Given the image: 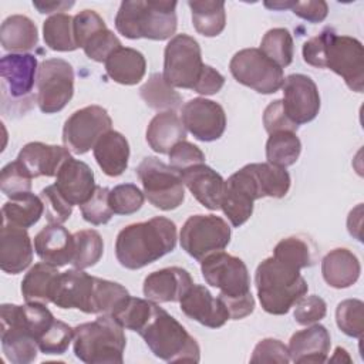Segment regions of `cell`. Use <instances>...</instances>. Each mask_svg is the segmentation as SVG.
<instances>
[{
  "label": "cell",
  "instance_id": "obj_37",
  "mask_svg": "<svg viewBox=\"0 0 364 364\" xmlns=\"http://www.w3.org/2000/svg\"><path fill=\"white\" fill-rule=\"evenodd\" d=\"M139 95L145 104L156 111H175L181 102L182 97L173 87H171L162 77V74H152L148 81L139 88Z\"/></svg>",
  "mask_w": 364,
  "mask_h": 364
},
{
  "label": "cell",
  "instance_id": "obj_34",
  "mask_svg": "<svg viewBox=\"0 0 364 364\" xmlns=\"http://www.w3.org/2000/svg\"><path fill=\"white\" fill-rule=\"evenodd\" d=\"M44 213V203L40 196L27 192L11 198L1 208L3 223L28 229L36 225Z\"/></svg>",
  "mask_w": 364,
  "mask_h": 364
},
{
  "label": "cell",
  "instance_id": "obj_38",
  "mask_svg": "<svg viewBox=\"0 0 364 364\" xmlns=\"http://www.w3.org/2000/svg\"><path fill=\"white\" fill-rule=\"evenodd\" d=\"M269 135L270 136L266 142L267 162L280 168L293 165L301 152V142L296 132L280 131Z\"/></svg>",
  "mask_w": 364,
  "mask_h": 364
},
{
  "label": "cell",
  "instance_id": "obj_41",
  "mask_svg": "<svg viewBox=\"0 0 364 364\" xmlns=\"http://www.w3.org/2000/svg\"><path fill=\"white\" fill-rule=\"evenodd\" d=\"M104 253L101 235L94 229H84L74 233V256L71 264L75 269H87L100 262Z\"/></svg>",
  "mask_w": 364,
  "mask_h": 364
},
{
  "label": "cell",
  "instance_id": "obj_35",
  "mask_svg": "<svg viewBox=\"0 0 364 364\" xmlns=\"http://www.w3.org/2000/svg\"><path fill=\"white\" fill-rule=\"evenodd\" d=\"M195 30L205 37L219 36L226 26L223 1H188Z\"/></svg>",
  "mask_w": 364,
  "mask_h": 364
},
{
  "label": "cell",
  "instance_id": "obj_26",
  "mask_svg": "<svg viewBox=\"0 0 364 364\" xmlns=\"http://www.w3.org/2000/svg\"><path fill=\"white\" fill-rule=\"evenodd\" d=\"M37 256L55 267L71 263L74 256V235L61 225H47L34 237Z\"/></svg>",
  "mask_w": 364,
  "mask_h": 364
},
{
  "label": "cell",
  "instance_id": "obj_27",
  "mask_svg": "<svg viewBox=\"0 0 364 364\" xmlns=\"http://www.w3.org/2000/svg\"><path fill=\"white\" fill-rule=\"evenodd\" d=\"M330 333L321 324H313L296 331L289 341V355L293 363H324L330 351Z\"/></svg>",
  "mask_w": 364,
  "mask_h": 364
},
{
  "label": "cell",
  "instance_id": "obj_1",
  "mask_svg": "<svg viewBox=\"0 0 364 364\" xmlns=\"http://www.w3.org/2000/svg\"><path fill=\"white\" fill-rule=\"evenodd\" d=\"M303 60L313 67L334 71L350 90L363 92L364 50L357 38L338 36L333 28L326 27L303 44Z\"/></svg>",
  "mask_w": 364,
  "mask_h": 364
},
{
  "label": "cell",
  "instance_id": "obj_5",
  "mask_svg": "<svg viewBox=\"0 0 364 364\" xmlns=\"http://www.w3.org/2000/svg\"><path fill=\"white\" fill-rule=\"evenodd\" d=\"M255 284L263 310L269 314H286L307 290V282L296 269L270 256L256 269Z\"/></svg>",
  "mask_w": 364,
  "mask_h": 364
},
{
  "label": "cell",
  "instance_id": "obj_6",
  "mask_svg": "<svg viewBox=\"0 0 364 364\" xmlns=\"http://www.w3.org/2000/svg\"><path fill=\"white\" fill-rule=\"evenodd\" d=\"M127 338L124 327L109 314L74 327V354L87 364H122Z\"/></svg>",
  "mask_w": 364,
  "mask_h": 364
},
{
  "label": "cell",
  "instance_id": "obj_54",
  "mask_svg": "<svg viewBox=\"0 0 364 364\" xmlns=\"http://www.w3.org/2000/svg\"><path fill=\"white\" fill-rule=\"evenodd\" d=\"M290 361L289 348L276 338L260 340L250 357V363H280L287 364Z\"/></svg>",
  "mask_w": 364,
  "mask_h": 364
},
{
  "label": "cell",
  "instance_id": "obj_14",
  "mask_svg": "<svg viewBox=\"0 0 364 364\" xmlns=\"http://www.w3.org/2000/svg\"><path fill=\"white\" fill-rule=\"evenodd\" d=\"M249 165H245L225 181L220 209L235 228L242 226L252 216L253 202L263 198Z\"/></svg>",
  "mask_w": 364,
  "mask_h": 364
},
{
  "label": "cell",
  "instance_id": "obj_24",
  "mask_svg": "<svg viewBox=\"0 0 364 364\" xmlns=\"http://www.w3.org/2000/svg\"><path fill=\"white\" fill-rule=\"evenodd\" d=\"M181 176L183 185L200 205L210 210L220 209L225 181L215 169L205 164H199L181 172Z\"/></svg>",
  "mask_w": 364,
  "mask_h": 364
},
{
  "label": "cell",
  "instance_id": "obj_32",
  "mask_svg": "<svg viewBox=\"0 0 364 364\" xmlns=\"http://www.w3.org/2000/svg\"><path fill=\"white\" fill-rule=\"evenodd\" d=\"M0 41L6 51L24 53L37 46L38 33L31 18L21 14L7 17L0 27Z\"/></svg>",
  "mask_w": 364,
  "mask_h": 364
},
{
  "label": "cell",
  "instance_id": "obj_50",
  "mask_svg": "<svg viewBox=\"0 0 364 364\" xmlns=\"http://www.w3.org/2000/svg\"><path fill=\"white\" fill-rule=\"evenodd\" d=\"M109 189L105 186H95L91 198L80 205L81 215L85 222L91 225H104L109 222L114 212L109 206Z\"/></svg>",
  "mask_w": 364,
  "mask_h": 364
},
{
  "label": "cell",
  "instance_id": "obj_44",
  "mask_svg": "<svg viewBox=\"0 0 364 364\" xmlns=\"http://www.w3.org/2000/svg\"><path fill=\"white\" fill-rule=\"evenodd\" d=\"M129 296L128 290L119 283L95 277L92 297V314H112L114 310Z\"/></svg>",
  "mask_w": 364,
  "mask_h": 364
},
{
  "label": "cell",
  "instance_id": "obj_11",
  "mask_svg": "<svg viewBox=\"0 0 364 364\" xmlns=\"http://www.w3.org/2000/svg\"><path fill=\"white\" fill-rule=\"evenodd\" d=\"M233 78L256 92L274 94L284 82L283 68L267 58L259 48L237 51L229 64Z\"/></svg>",
  "mask_w": 364,
  "mask_h": 364
},
{
  "label": "cell",
  "instance_id": "obj_12",
  "mask_svg": "<svg viewBox=\"0 0 364 364\" xmlns=\"http://www.w3.org/2000/svg\"><path fill=\"white\" fill-rule=\"evenodd\" d=\"M74 94V70L63 58H48L38 65L37 104L41 112L61 111Z\"/></svg>",
  "mask_w": 364,
  "mask_h": 364
},
{
  "label": "cell",
  "instance_id": "obj_57",
  "mask_svg": "<svg viewBox=\"0 0 364 364\" xmlns=\"http://www.w3.org/2000/svg\"><path fill=\"white\" fill-rule=\"evenodd\" d=\"M293 13L300 18L310 23H320L327 17L328 6L323 0H310V1H294L291 7Z\"/></svg>",
  "mask_w": 364,
  "mask_h": 364
},
{
  "label": "cell",
  "instance_id": "obj_3",
  "mask_svg": "<svg viewBox=\"0 0 364 364\" xmlns=\"http://www.w3.org/2000/svg\"><path fill=\"white\" fill-rule=\"evenodd\" d=\"M200 272L209 286L220 290L219 299L232 320H240L255 310L250 277L242 259L223 250L215 252L200 262Z\"/></svg>",
  "mask_w": 364,
  "mask_h": 364
},
{
  "label": "cell",
  "instance_id": "obj_4",
  "mask_svg": "<svg viewBox=\"0 0 364 364\" xmlns=\"http://www.w3.org/2000/svg\"><path fill=\"white\" fill-rule=\"evenodd\" d=\"M176 4V1L125 0L117 11L115 28L131 40L172 38L178 26Z\"/></svg>",
  "mask_w": 364,
  "mask_h": 364
},
{
  "label": "cell",
  "instance_id": "obj_9",
  "mask_svg": "<svg viewBox=\"0 0 364 364\" xmlns=\"http://www.w3.org/2000/svg\"><path fill=\"white\" fill-rule=\"evenodd\" d=\"M228 222L216 215H192L183 223L179 240L182 249L198 262L223 250L230 242Z\"/></svg>",
  "mask_w": 364,
  "mask_h": 364
},
{
  "label": "cell",
  "instance_id": "obj_31",
  "mask_svg": "<svg viewBox=\"0 0 364 364\" xmlns=\"http://www.w3.org/2000/svg\"><path fill=\"white\" fill-rule=\"evenodd\" d=\"M105 71L111 80L122 85L138 84L146 71L142 53L129 47H119L105 60Z\"/></svg>",
  "mask_w": 364,
  "mask_h": 364
},
{
  "label": "cell",
  "instance_id": "obj_43",
  "mask_svg": "<svg viewBox=\"0 0 364 364\" xmlns=\"http://www.w3.org/2000/svg\"><path fill=\"white\" fill-rule=\"evenodd\" d=\"M259 50L280 68L287 67L293 61V37L287 28H272L263 36Z\"/></svg>",
  "mask_w": 364,
  "mask_h": 364
},
{
  "label": "cell",
  "instance_id": "obj_49",
  "mask_svg": "<svg viewBox=\"0 0 364 364\" xmlns=\"http://www.w3.org/2000/svg\"><path fill=\"white\" fill-rule=\"evenodd\" d=\"M122 47L119 38L105 26L92 33L81 46L85 55L97 63H105L112 51Z\"/></svg>",
  "mask_w": 364,
  "mask_h": 364
},
{
  "label": "cell",
  "instance_id": "obj_16",
  "mask_svg": "<svg viewBox=\"0 0 364 364\" xmlns=\"http://www.w3.org/2000/svg\"><path fill=\"white\" fill-rule=\"evenodd\" d=\"M181 119L186 131L203 142L219 139L226 128V114L222 105L202 97L183 104Z\"/></svg>",
  "mask_w": 364,
  "mask_h": 364
},
{
  "label": "cell",
  "instance_id": "obj_45",
  "mask_svg": "<svg viewBox=\"0 0 364 364\" xmlns=\"http://www.w3.org/2000/svg\"><path fill=\"white\" fill-rule=\"evenodd\" d=\"M336 321L344 334L361 338L364 331V303L358 299L343 300L336 309Z\"/></svg>",
  "mask_w": 364,
  "mask_h": 364
},
{
  "label": "cell",
  "instance_id": "obj_18",
  "mask_svg": "<svg viewBox=\"0 0 364 364\" xmlns=\"http://www.w3.org/2000/svg\"><path fill=\"white\" fill-rule=\"evenodd\" d=\"M94 289L95 276L74 267L58 274L51 303L60 309H77L91 314Z\"/></svg>",
  "mask_w": 364,
  "mask_h": 364
},
{
  "label": "cell",
  "instance_id": "obj_42",
  "mask_svg": "<svg viewBox=\"0 0 364 364\" xmlns=\"http://www.w3.org/2000/svg\"><path fill=\"white\" fill-rule=\"evenodd\" d=\"M156 303L131 294L111 314L124 328L139 333L152 316Z\"/></svg>",
  "mask_w": 364,
  "mask_h": 364
},
{
  "label": "cell",
  "instance_id": "obj_46",
  "mask_svg": "<svg viewBox=\"0 0 364 364\" xmlns=\"http://www.w3.org/2000/svg\"><path fill=\"white\" fill-rule=\"evenodd\" d=\"M109 206L117 215H132L141 209L145 195L134 183H121L109 189Z\"/></svg>",
  "mask_w": 364,
  "mask_h": 364
},
{
  "label": "cell",
  "instance_id": "obj_51",
  "mask_svg": "<svg viewBox=\"0 0 364 364\" xmlns=\"http://www.w3.org/2000/svg\"><path fill=\"white\" fill-rule=\"evenodd\" d=\"M44 203L46 219L50 225H63L73 213V205L60 193L55 185H48L40 192Z\"/></svg>",
  "mask_w": 364,
  "mask_h": 364
},
{
  "label": "cell",
  "instance_id": "obj_30",
  "mask_svg": "<svg viewBox=\"0 0 364 364\" xmlns=\"http://www.w3.org/2000/svg\"><path fill=\"white\" fill-rule=\"evenodd\" d=\"M92 151L98 166L108 176H119L128 168L129 144L118 131L105 132Z\"/></svg>",
  "mask_w": 364,
  "mask_h": 364
},
{
  "label": "cell",
  "instance_id": "obj_2",
  "mask_svg": "<svg viewBox=\"0 0 364 364\" xmlns=\"http://www.w3.org/2000/svg\"><path fill=\"white\" fill-rule=\"evenodd\" d=\"M176 246V226L164 216L125 226L115 240V256L129 270L142 269Z\"/></svg>",
  "mask_w": 364,
  "mask_h": 364
},
{
  "label": "cell",
  "instance_id": "obj_22",
  "mask_svg": "<svg viewBox=\"0 0 364 364\" xmlns=\"http://www.w3.org/2000/svg\"><path fill=\"white\" fill-rule=\"evenodd\" d=\"M33 262V245L27 229L3 223L0 230V269L18 274Z\"/></svg>",
  "mask_w": 364,
  "mask_h": 364
},
{
  "label": "cell",
  "instance_id": "obj_59",
  "mask_svg": "<svg viewBox=\"0 0 364 364\" xmlns=\"http://www.w3.org/2000/svg\"><path fill=\"white\" fill-rule=\"evenodd\" d=\"M293 4H294V1H280V3H264V6L266 7H269V9H276V10H282V9H291L293 7Z\"/></svg>",
  "mask_w": 364,
  "mask_h": 364
},
{
  "label": "cell",
  "instance_id": "obj_23",
  "mask_svg": "<svg viewBox=\"0 0 364 364\" xmlns=\"http://www.w3.org/2000/svg\"><path fill=\"white\" fill-rule=\"evenodd\" d=\"M37 58L28 53L6 54L0 60L3 87L13 98L26 97L37 80Z\"/></svg>",
  "mask_w": 364,
  "mask_h": 364
},
{
  "label": "cell",
  "instance_id": "obj_15",
  "mask_svg": "<svg viewBox=\"0 0 364 364\" xmlns=\"http://www.w3.org/2000/svg\"><path fill=\"white\" fill-rule=\"evenodd\" d=\"M1 347L6 358L13 364H30L38 353L37 340L23 324L16 304L4 303L0 307Z\"/></svg>",
  "mask_w": 364,
  "mask_h": 364
},
{
  "label": "cell",
  "instance_id": "obj_21",
  "mask_svg": "<svg viewBox=\"0 0 364 364\" xmlns=\"http://www.w3.org/2000/svg\"><path fill=\"white\" fill-rule=\"evenodd\" d=\"M54 185L73 206H80L87 202L97 186L91 168L73 156H70L58 169Z\"/></svg>",
  "mask_w": 364,
  "mask_h": 364
},
{
  "label": "cell",
  "instance_id": "obj_25",
  "mask_svg": "<svg viewBox=\"0 0 364 364\" xmlns=\"http://www.w3.org/2000/svg\"><path fill=\"white\" fill-rule=\"evenodd\" d=\"M65 146L44 142H28L18 152L17 161L26 168L31 178L55 176L61 165L70 158Z\"/></svg>",
  "mask_w": 364,
  "mask_h": 364
},
{
  "label": "cell",
  "instance_id": "obj_56",
  "mask_svg": "<svg viewBox=\"0 0 364 364\" xmlns=\"http://www.w3.org/2000/svg\"><path fill=\"white\" fill-rule=\"evenodd\" d=\"M223 84H225V77L213 67L203 64L202 71L198 77V81L192 90L202 95H213L222 90Z\"/></svg>",
  "mask_w": 364,
  "mask_h": 364
},
{
  "label": "cell",
  "instance_id": "obj_29",
  "mask_svg": "<svg viewBox=\"0 0 364 364\" xmlns=\"http://www.w3.org/2000/svg\"><path fill=\"white\" fill-rule=\"evenodd\" d=\"M186 138V128L181 117L175 111L158 112L148 124L146 142L152 151L158 154H169V151Z\"/></svg>",
  "mask_w": 364,
  "mask_h": 364
},
{
  "label": "cell",
  "instance_id": "obj_39",
  "mask_svg": "<svg viewBox=\"0 0 364 364\" xmlns=\"http://www.w3.org/2000/svg\"><path fill=\"white\" fill-rule=\"evenodd\" d=\"M273 257L296 269H303L314 264L316 250L307 239L301 236H289L274 246Z\"/></svg>",
  "mask_w": 364,
  "mask_h": 364
},
{
  "label": "cell",
  "instance_id": "obj_20",
  "mask_svg": "<svg viewBox=\"0 0 364 364\" xmlns=\"http://www.w3.org/2000/svg\"><path fill=\"white\" fill-rule=\"evenodd\" d=\"M193 284L188 270L182 267H165L149 273L144 280V294L154 303L179 301Z\"/></svg>",
  "mask_w": 364,
  "mask_h": 364
},
{
  "label": "cell",
  "instance_id": "obj_28",
  "mask_svg": "<svg viewBox=\"0 0 364 364\" xmlns=\"http://www.w3.org/2000/svg\"><path fill=\"white\" fill-rule=\"evenodd\" d=\"M361 273L358 257L346 247L330 250L321 260V274L324 282L334 289L353 286Z\"/></svg>",
  "mask_w": 364,
  "mask_h": 364
},
{
  "label": "cell",
  "instance_id": "obj_47",
  "mask_svg": "<svg viewBox=\"0 0 364 364\" xmlns=\"http://www.w3.org/2000/svg\"><path fill=\"white\" fill-rule=\"evenodd\" d=\"M31 176L26 171V168L21 165L20 161L9 162L3 169L0 175V189L1 192L11 198L24 195L31 191Z\"/></svg>",
  "mask_w": 364,
  "mask_h": 364
},
{
  "label": "cell",
  "instance_id": "obj_40",
  "mask_svg": "<svg viewBox=\"0 0 364 364\" xmlns=\"http://www.w3.org/2000/svg\"><path fill=\"white\" fill-rule=\"evenodd\" d=\"M250 168L263 198H283L289 192L291 181L286 168H280L269 162L250 164Z\"/></svg>",
  "mask_w": 364,
  "mask_h": 364
},
{
  "label": "cell",
  "instance_id": "obj_7",
  "mask_svg": "<svg viewBox=\"0 0 364 364\" xmlns=\"http://www.w3.org/2000/svg\"><path fill=\"white\" fill-rule=\"evenodd\" d=\"M155 357L168 363H198L200 348L186 328L162 307L155 304L145 327L138 333Z\"/></svg>",
  "mask_w": 364,
  "mask_h": 364
},
{
  "label": "cell",
  "instance_id": "obj_17",
  "mask_svg": "<svg viewBox=\"0 0 364 364\" xmlns=\"http://www.w3.org/2000/svg\"><path fill=\"white\" fill-rule=\"evenodd\" d=\"M283 108L296 124L313 121L320 111V94L316 82L304 74H290L283 85Z\"/></svg>",
  "mask_w": 364,
  "mask_h": 364
},
{
  "label": "cell",
  "instance_id": "obj_58",
  "mask_svg": "<svg viewBox=\"0 0 364 364\" xmlns=\"http://www.w3.org/2000/svg\"><path fill=\"white\" fill-rule=\"evenodd\" d=\"M33 6L43 14H48L53 11H64L65 9H70L74 6V1H33Z\"/></svg>",
  "mask_w": 364,
  "mask_h": 364
},
{
  "label": "cell",
  "instance_id": "obj_36",
  "mask_svg": "<svg viewBox=\"0 0 364 364\" xmlns=\"http://www.w3.org/2000/svg\"><path fill=\"white\" fill-rule=\"evenodd\" d=\"M46 46L54 51H74L78 48L74 37V17L65 13L50 16L43 24Z\"/></svg>",
  "mask_w": 364,
  "mask_h": 364
},
{
  "label": "cell",
  "instance_id": "obj_8",
  "mask_svg": "<svg viewBox=\"0 0 364 364\" xmlns=\"http://www.w3.org/2000/svg\"><path fill=\"white\" fill-rule=\"evenodd\" d=\"M136 175L142 182L144 195L151 205L161 210H173L185 199V185L181 172L159 161L146 156L136 166Z\"/></svg>",
  "mask_w": 364,
  "mask_h": 364
},
{
  "label": "cell",
  "instance_id": "obj_10",
  "mask_svg": "<svg viewBox=\"0 0 364 364\" xmlns=\"http://www.w3.org/2000/svg\"><path fill=\"white\" fill-rule=\"evenodd\" d=\"M199 43L188 34L173 36L164 51V80L173 88L192 90L202 71Z\"/></svg>",
  "mask_w": 364,
  "mask_h": 364
},
{
  "label": "cell",
  "instance_id": "obj_48",
  "mask_svg": "<svg viewBox=\"0 0 364 364\" xmlns=\"http://www.w3.org/2000/svg\"><path fill=\"white\" fill-rule=\"evenodd\" d=\"M74 338V328L67 323L54 320L53 324L37 340L38 348L44 354H64Z\"/></svg>",
  "mask_w": 364,
  "mask_h": 364
},
{
  "label": "cell",
  "instance_id": "obj_53",
  "mask_svg": "<svg viewBox=\"0 0 364 364\" xmlns=\"http://www.w3.org/2000/svg\"><path fill=\"white\" fill-rule=\"evenodd\" d=\"M168 155H169V165L179 172H183L191 166L205 162V154L196 145L188 141L178 142L169 151Z\"/></svg>",
  "mask_w": 364,
  "mask_h": 364
},
{
  "label": "cell",
  "instance_id": "obj_52",
  "mask_svg": "<svg viewBox=\"0 0 364 364\" xmlns=\"http://www.w3.org/2000/svg\"><path fill=\"white\" fill-rule=\"evenodd\" d=\"M326 313H327L326 301L321 297L311 294V296H303L296 301L293 316L299 324L309 326L324 318Z\"/></svg>",
  "mask_w": 364,
  "mask_h": 364
},
{
  "label": "cell",
  "instance_id": "obj_55",
  "mask_svg": "<svg viewBox=\"0 0 364 364\" xmlns=\"http://www.w3.org/2000/svg\"><path fill=\"white\" fill-rule=\"evenodd\" d=\"M263 125L269 134H274V132H280V131L296 132L299 128V125H296L287 117V114L283 108L282 100H274L264 108Z\"/></svg>",
  "mask_w": 364,
  "mask_h": 364
},
{
  "label": "cell",
  "instance_id": "obj_13",
  "mask_svg": "<svg viewBox=\"0 0 364 364\" xmlns=\"http://www.w3.org/2000/svg\"><path fill=\"white\" fill-rule=\"evenodd\" d=\"M111 117L100 105H88L77 109L64 124V146L77 155H82L95 146L98 139L111 129Z\"/></svg>",
  "mask_w": 364,
  "mask_h": 364
},
{
  "label": "cell",
  "instance_id": "obj_33",
  "mask_svg": "<svg viewBox=\"0 0 364 364\" xmlns=\"http://www.w3.org/2000/svg\"><path fill=\"white\" fill-rule=\"evenodd\" d=\"M60 272L46 262L36 263L23 277L21 294L27 303H51Z\"/></svg>",
  "mask_w": 364,
  "mask_h": 364
},
{
  "label": "cell",
  "instance_id": "obj_19",
  "mask_svg": "<svg viewBox=\"0 0 364 364\" xmlns=\"http://www.w3.org/2000/svg\"><path fill=\"white\" fill-rule=\"evenodd\" d=\"M179 303L185 316L210 328H219L230 318L223 301L202 284H192Z\"/></svg>",
  "mask_w": 364,
  "mask_h": 364
}]
</instances>
